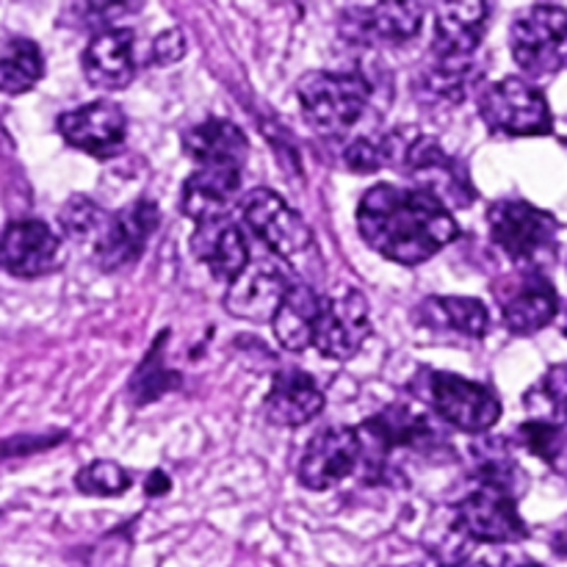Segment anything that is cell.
<instances>
[{"label": "cell", "mask_w": 567, "mask_h": 567, "mask_svg": "<svg viewBox=\"0 0 567 567\" xmlns=\"http://www.w3.org/2000/svg\"><path fill=\"white\" fill-rule=\"evenodd\" d=\"M358 230L382 258L402 266H419L435 258L460 236L452 210L419 188L380 183L363 194Z\"/></svg>", "instance_id": "obj_1"}, {"label": "cell", "mask_w": 567, "mask_h": 567, "mask_svg": "<svg viewBox=\"0 0 567 567\" xmlns=\"http://www.w3.org/2000/svg\"><path fill=\"white\" fill-rule=\"evenodd\" d=\"M299 105L321 136H343L371 103V83L360 72H310L299 81Z\"/></svg>", "instance_id": "obj_2"}, {"label": "cell", "mask_w": 567, "mask_h": 567, "mask_svg": "<svg viewBox=\"0 0 567 567\" xmlns=\"http://www.w3.org/2000/svg\"><path fill=\"white\" fill-rule=\"evenodd\" d=\"M491 238L509 260L537 271V266L554 258L559 241V221L548 210L524 199H502L487 210Z\"/></svg>", "instance_id": "obj_3"}, {"label": "cell", "mask_w": 567, "mask_h": 567, "mask_svg": "<svg viewBox=\"0 0 567 567\" xmlns=\"http://www.w3.org/2000/svg\"><path fill=\"white\" fill-rule=\"evenodd\" d=\"M399 158L404 175L415 183L413 188L430 194L446 208H465L474 199L468 177L463 166L446 155V150L430 136H410L408 142H399L391 136V164Z\"/></svg>", "instance_id": "obj_4"}, {"label": "cell", "mask_w": 567, "mask_h": 567, "mask_svg": "<svg viewBox=\"0 0 567 567\" xmlns=\"http://www.w3.org/2000/svg\"><path fill=\"white\" fill-rule=\"evenodd\" d=\"M509 50L529 78H548L567 61V11L540 3L520 11L509 28Z\"/></svg>", "instance_id": "obj_5"}, {"label": "cell", "mask_w": 567, "mask_h": 567, "mask_svg": "<svg viewBox=\"0 0 567 567\" xmlns=\"http://www.w3.org/2000/svg\"><path fill=\"white\" fill-rule=\"evenodd\" d=\"M480 114L498 136H546L554 120L548 100L524 78H504L480 94Z\"/></svg>", "instance_id": "obj_6"}, {"label": "cell", "mask_w": 567, "mask_h": 567, "mask_svg": "<svg viewBox=\"0 0 567 567\" xmlns=\"http://www.w3.org/2000/svg\"><path fill=\"white\" fill-rule=\"evenodd\" d=\"M371 336V308L360 288L341 286L319 302L313 347L330 360H352Z\"/></svg>", "instance_id": "obj_7"}, {"label": "cell", "mask_w": 567, "mask_h": 567, "mask_svg": "<svg viewBox=\"0 0 567 567\" xmlns=\"http://www.w3.org/2000/svg\"><path fill=\"white\" fill-rule=\"evenodd\" d=\"M454 529L474 543L504 546L520 543L529 529L518 513V498L498 487L480 485L454 509Z\"/></svg>", "instance_id": "obj_8"}, {"label": "cell", "mask_w": 567, "mask_h": 567, "mask_svg": "<svg viewBox=\"0 0 567 567\" xmlns=\"http://www.w3.org/2000/svg\"><path fill=\"white\" fill-rule=\"evenodd\" d=\"M430 399L437 419L468 435H485L502 419V402L487 385L460 374L437 371L430 377Z\"/></svg>", "instance_id": "obj_9"}, {"label": "cell", "mask_w": 567, "mask_h": 567, "mask_svg": "<svg viewBox=\"0 0 567 567\" xmlns=\"http://www.w3.org/2000/svg\"><path fill=\"white\" fill-rule=\"evenodd\" d=\"M241 216L255 236L282 260H297L313 247L310 227L280 194L255 188L241 199Z\"/></svg>", "instance_id": "obj_10"}, {"label": "cell", "mask_w": 567, "mask_h": 567, "mask_svg": "<svg viewBox=\"0 0 567 567\" xmlns=\"http://www.w3.org/2000/svg\"><path fill=\"white\" fill-rule=\"evenodd\" d=\"M496 299L498 308H502L504 324L515 336L540 332L559 313V297L554 291L551 280L532 269L507 277L504 286L496 288Z\"/></svg>", "instance_id": "obj_11"}, {"label": "cell", "mask_w": 567, "mask_h": 567, "mask_svg": "<svg viewBox=\"0 0 567 567\" xmlns=\"http://www.w3.org/2000/svg\"><path fill=\"white\" fill-rule=\"evenodd\" d=\"M59 131L72 147L97 155V158H109L125 144L127 116L111 100H94V103L61 114Z\"/></svg>", "instance_id": "obj_12"}, {"label": "cell", "mask_w": 567, "mask_h": 567, "mask_svg": "<svg viewBox=\"0 0 567 567\" xmlns=\"http://www.w3.org/2000/svg\"><path fill=\"white\" fill-rule=\"evenodd\" d=\"M360 465L358 430L332 426L308 443L299 463V482L308 491H330Z\"/></svg>", "instance_id": "obj_13"}, {"label": "cell", "mask_w": 567, "mask_h": 567, "mask_svg": "<svg viewBox=\"0 0 567 567\" xmlns=\"http://www.w3.org/2000/svg\"><path fill=\"white\" fill-rule=\"evenodd\" d=\"M158 221V205L150 203V199H138V203L120 210V214L109 216L103 233L97 236L100 269L120 271L125 266L136 264V258L144 252V244L153 236Z\"/></svg>", "instance_id": "obj_14"}, {"label": "cell", "mask_w": 567, "mask_h": 567, "mask_svg": "<svg viewBox=\"0 0 567 567\" xmlns=\"http://www.w3.org/2000/svg\"><path fill=\"white\" fill-rule=\"evenodd\" d=\"M59 236L44 221H11L0 236V269L14 277L48 275L59 266Z\"/></svg>", "instance_id": "obj_15"}, {"label": "cell", "mask_w": 567, "mask_h": 567, "mask_svg": "<svg viewBox=\"0 0 567 567\" xmlns=\"http://www.w3.org/2000/svg\"><path fill=\"white\" fill-rule=\"evenodd\" d=\"M493 17V0H435V53L474 55Z\"/></svg>", "instance_id": "obj_16"}, {"label": "cell", "mask_w": 567, "mask_h": 567, "mask_svg": "<svg viewBox=\"0 0 567 567\" xmlns=\"http://www.w3.org/2000/svg\"><path fill=\"white\" fill-rule=\"evenodd\" d=\"M288 286L286 275L280 266L266 264V260H255L247 264V269L230 280V291L225 297V308L230 310L236 319L244 321H271V316L280 308L282 297H286Z\"/></svg>", "instance_id": "obj_17"}, {"label": "cell", "mask_w": 567, "mask_h": 567, "mask_svg": "<svg viewBox=\"0 0 567 567\" xmlns=\"http://www.w3.org/2000/svg\"><path fill=\"white\" fill-rule=\"evenodd\" d=\"M241 192V169L227 166H199L183 186V214L197 225L227 219L238 205Z\"/></svg>", "instance_id": "obj_18"}, {"label": "cell", "mask_w": 567, "mask_h": 567, "mask_svg": "<svg viewBox=\"0 0 567 567\" xmlns=\"http://www.w3.org/2000/svg\"><path fill=\"white\" fill-rule=\"evenodd\" d=\"M264 410L266 419L275 426L297 430V426H305L324 410V393H321L319 382L308 371H277L275 380H271L269 396L264 402Z\"/></svg>", "instance_id": "obj_19"}, {"label": "cell", "mask_w": 567, "mask_h": 567, "mask_svg": "<svg viewBox=\"0 0 567 567\" xmlns=\"http://www.w3.org/2000/svg\"><path fill=\"white\" fill-rule=\"evenodd\" d=\"M424 14V0H380L371 9L349 14V33L363 42L404 44L421 31Z\"/></svg>", "instance_id": "obj_20"}, {"label": "cell", "mask_w": 567, "mask_h": 567, "mask_svg": "<svg viewBox=\"0 0 567 567\" xmlns=\"http://www.w3.org/2000/svg\"><path fill=\"white\" fill-rule=\"evenodd\" d=\"M133 31L131 28H109V31H97L83 50V72L92 86L105 89H122L133 81Z\"/></svg>", "instance_id": "obj_21"}, {"label": "cell", "mask_w": 567, "mask_h": 567, "mask_svg": "<svg viewBox=\"0 0 567 567\" xmlns=\"http://www.w3.org/2000/svg\"><path fill=\"white\" fill-rule=\"evenodd\" d=\"M192 249L216 280H236L249 264V247L241 227L219 219L199 225L192 236Z\"/></svg>", "instance_id": "obj_22"}, {"label": "cell", "mask_w": 567, "mask_h": 567, "mask_svg": "<svg viewBox=\"0 0 567 567\" xmlns=\"http://www.w3.org/2000/svg\"><path fill=\"white\" fill-rule=\"evenodd\" d=\"M419 324L441 336L480 341L491 327V316L474 297H432L419 308Z\"/></svg>", "instance_id": "obj_23"}, {"label": "cell", "mask_w": 567, "mask_h": 567, "mask_svg": "<svg viewBox=\"0 0 567 567\" xmlns=\"http://www.w3.org/2000/svg\"><path fill=\"white\" fill-rule=\"evenodd\" d=\"M183 147L199 166H227L241 169L247 158V136L227 120L199 122L183 136Z\"/></svg>", "instance_id": "obj_24"}, {"label": "cell", "mask_w": 567, "mask_h": 567, "mask_svg": "<svg viewBox=\"0 0 567 567\" xmlns=\"http://www.w3.org/2000/svg\"><path fill=\"white\" fill-rule=\"evenodd\" d=\"M319 302L313 288L310 286H288L286 297H282L280 308L271 316V324H275L277 343L288 352H302L313 343V330H316V316H319Z\"/></svg>", "instance_id": "obj_25"}, {"label": "cell", "mask_w": 567, "mask_h": 567, "mask_svg": "<svg viewBox=\"0 0 567 567\" xmlns=\"http://www.w3.org/2000/svg\"><path fill=\"white\" fill-rule=\"evenodd\" d=\"M476 75L471 55H437L435 64L421 75L419 97L435 105H454L465 97Z\"/></svg>", "instance_id": "obj_26"}, {"label": "cell", "mask_w": 567, "mask_h": 567, "mask_svg": "<svg viewBox=\"0 0 567 567\" xmlns=\"http://www.w3.org/2000/svg\"><path fill=\"white\" fill-rule=\"evenodd\" d=\"M42 75L44 59L37 42L14 37L3 44V50H0V92L11 94V97L25 94L37 86Z\"/></svg>", "instance_id": "obj_27"}, {"label": "cell", "mask_w": 567, "mask_h": 567, "mask_svg": "<svg viewBox=\"0 0 567 567\" xmlns=\"http://www.w3.org/2000/svg\"><path fill=\"white\" fill-rule=\"evenodd\" d=\"M526 408L535 421L567 424V363H557L526 393Z\"/></svg>", "instance_id": "obj_28"}, {"label": "cell", "mask_w": 567, "mask_h": 567, "mask_svg": "<svg viewBox=\"0 0 567 567\" xmlns=\"http://www.w3.org/2000/svg\"><path fill=\"white\" fill-rule=\"evenodd\" d=\"M520 441L535 457L551 465L559 476L567 480V430L563 424H548V421H529L520 426Z\"/></svg>", "instance_id": "obj_29"}, {"label": "cell", "mask_w": 567, "mask_h": 567, "mask_svg": "<svg viewBox=\"0 0 567 567\" xmlns=\"http://www.w3.org/2000/svg\"><path fill=\"white\" fill-rule=\"evenodd\" d=\"M142 0H75L72 14H75L78 25L92 28L97 31H109V28H120L116 22L125 17L136 14Z\"/></svg>", "instance_id": "obj_30"}, {"label": "cell", "mask_w": 567, "mask_h": 567, "mask_svg": "<svg viewBox=\"0 0 567 567\" xmlns=\"http://www.w3.org/2000/svg\"><path fill=\"white\" fill-rule=\"evenodd\" d=\"M59 221L61 227H64L66 236L78 238V241H86V238H94V241H97L105 221H109V214H103V208H100L97 203H92V199L72 197L70 203L61 208Z\"/></svg>", "instance_id": "obj_31"}, {"label": "cell", "mask_w": 567, "mask_h": 567, "mask_svg": "<svg viewBox=\"0 0 567 567\" xmlns=\"http://www.w3.org/2000/svg\"><path fill=\"white\" fill-rule=\"evenodd\" d=\"M75 485L86 496H122L131 487V476L111 460H94L75 476Z\"/></svg>", "instance_id": "obj_32"}, {"label": "cell", "mask_w": 567, "mask_h": 567, "mask_svg": "<svg viewBox=\"0 0 567 567\" xmlns=\"http://www.w3.org/2000/svg\"><path fill=\"white\" fill-rule=\"evenodd\" d=\"M343 161H347L349 169L358 172V175H371V172L382 169V166L391 164V136L354 138V142H349V147L343 150Z\"/></svg>", "instance_id": "obj_33"}, {"label": "cell", "mask_w": 567, "mask_h": 567, "mask_svg": "<svg viewBox=\"0 0 567 567\" xmlns=\"http://www.w3.org/2000/svg\"><path fill=\"white\" fill-rule=\"evenodd\" d=\"M186 55V37L183 31L172 28V31H164L161 37H155L153 42V61L155 64H175Z\"/></svg>", "instance_id": "obj_34"}, {"label": "cell", "mask_w": 567, "mask_h": 567, "mask_svg": "<svg viewBox=\"0 0 567 567\" xmlns=\"http://www.w3.org/2000/svg\"><path fill=\"white\" fill-rule=\"evenodd\" d=\"M166 491H169V480H166L161 471H155V474L147 480V496H161V493Z\"/></svg>", "instance_id": "obj_35"}, {"label": "cell", "mask_w": 567, "mask_h": 567, "mask_svg": "<svg viewBox=\"0 0 567 567\" xmlns=\"http://www.w3.org/2000/svg\"><path fill=\"white\" fill-rule=\"evenodd\" d=\"M551 548H554V554H557V557L567 559V520L563 526H559L557 535L551 537Z\"/></svg>", "instance_id": "obj_36"}, {"label": "cell", "mask_w": 567, "mask_h": 567, "mask_svg": "<svg viewBox=\"0 0 567 567\" xmlns=\"http://www.w3.org/2000/svg\"><path fill=\"white\" fill-rule=\"evenodd\" d=\"M563 336L567 338V316H565V319H563Z\"/></svg>", "instance_id": "obj_37"}, {"label": "cell", "mask_w": 567, "mask_h": 567, "mask_svg": "<svg viewBox=\"0 0 567 567\" xmlns=\"http://www.w3.org/2000/svg\"><path fill=\"white\" fill-rule=\"evenodd\" d=\"M518 567H543V565H535V563H529V565H518Z\"/></svg>", "instance_id": "obj_38"}, {"label": "cell", "mask_w": 567, "mask_h": 567, "mask_svg": "<svg viewBox=\"0 0 567 567\" xmlns=\"http://www.w3.org/2000/svg\"><path fill=\"white\" fill-rule=\"evenodd\" d=\"M410 567H424V565H410Z\"/></svg>", "instance_id": "obj_39"}]
</instances>
